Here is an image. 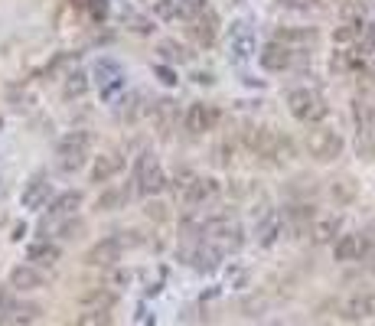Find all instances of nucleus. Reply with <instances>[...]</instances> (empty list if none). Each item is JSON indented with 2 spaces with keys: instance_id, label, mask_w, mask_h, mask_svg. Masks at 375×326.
Masks as SVG:
<instances>
[{
  "instance_id": "obj_1",
  "label": "nucleus",
  "mask_w": 375,
  "mask_h": 326,
  "mask_svg": "<svg viewBox=\"0 0 375 326\" xmlns=\"http://www.w3.org/2000/svg\"><path fill=\"white\" fill-rule=\"evenodd\" d=\"M245 147L248 150H255L258 157H265V160H287L290 154H294V144H290L284 134H278V131L271 128H245Z\"/></svg>"
},
{
  "instance_id": "obj_2",
  "label": "nucleus",
  "mask_w": 375,
  "mask_h": 326,
  "mask_svg": "<svg viewBox=\"0 0 375 326\" xmlns=\"http://www.w3.org/2000/svg\"><path fill=\"white\" fill-rule=\"evenodd\" d=\"M284 102H287L290 118L304 121V124H320V121L330 114V104H326L323 95L314 92V88H290Z\"/></svg>"
},
{
  "instance_id": "obj_3",
  "label": "nucleus",
  "mask_w": 375,
  "mask_h": 326,
  "mask_svg": "<svg viewBox=\"0 0 375 326\" xmlns=\"http://www.w3.org/2000/svg\"><path fill=\"white\" fill-rule=\"evenodd\" d=\"M88 147H92V134L88 131H69L66 138H59L56 144V163H59L62 173H76L88 157Z\"/></svg>"
},
{
  "instance_id": "obj_4",
  "label": "nucleus",
  "mask_w": 375,
  "mask_h": 326,
  "mask_svg": "<svg viewBox=\"0 0 375 326\" xmlns=\"http://www.w3.org/2000/svg\"><path fill=\"white\" fill-rule=\"evenodd\" d=\"M304 147H307V154L314 157V160L330 163V160H336V157H343V147H346V140L340 138V131H333V128H323V124H316V128L307 134Z\"/></svg>"
},
{
  "instance_id": "obj_5",
  "label": "nucleus",
  "mask_w": 375,
  "mask_h": 326,
  "mask_svg": "<svg viewBox=\"0 0 375 326\" xmlns=\"http://www.w3.org/2000/svg\"><path fill=\"white\" fill-rule=\"evenodd\" d=\"M134 183H137V193H144V196H157V193H163V189L170 186V183H167V173L160 170V160H157L150 150H144L141 160H137Z\"/></svg>"
},
{
  "instance_id": "obj_6",
  "label": "nucleus",
  "mask_w": 375,
  "mask_h": 326,
  "mask_svg": "<svg viewBox=\"0 0 375 326\" xmlns=\"http://www.w3.org/2000/svg\"><path fill=\"white\" fill-rule=\"evenodd\" d=\"M92 76H95V82H98V88H102V98H105V102H111V98H114V95L124 88V69H121V62L108 59V56L95 59Z\"/></svg>"
},
{
  "instance_id": "obj_7",
  "label": "nucleus",
  "mask_w": 375,
  "mask_h": 326,
  "mask_svg": "<svg viewBox=\"0 0 375 326\" xmlns=\"http://www.w3.org/2000/svg\"><path fill=\"white\" fill-rule=\"evenodd\" d=\"M229 49H232V59L235 62H245L251 59V52H258V40H255V30L248 20H235L229 26Z\"/></svg>"
},
{
  "instance_id": "obj_8",
  "label": "nucleus",
  "mask_w": 375,
  "mask_h": 326,
  "mask_svg": "<svg viewBox=\"0 0 375 326\" xmlns=\"http://www.w3.org/2000/svg\"><path fill=\"white\" fill-rule=\"evenodd\" d=\"M215 13L209 7H199L193 17H186V36L193 40V43H199V46H213L215 43Z\"/></svg>"
},
{
  "instance_id": "obj_9",
  "label": "nucleus",
  "mask_w": 375,
  "mask_h": 326,
  "mask_svg": "<svg viewBox=\"0 0 375 326\" xmlns=\"http://www.w3.org/2000/svg\"><path fill=\"white\" fill-rule=\"evenodd\" d=\"M82 203H85V196H82L78 189H66V193H59L56 199H49V212H46V222L40 225V229H46L49 222H62V219H72V215L82 209Z\"/></svg>"
},
{
  "instance_id": "obj_10",
  "label": "nucleus",
  "mask_w": 375,
  "mask_h": 326,
  "mask_svg": "<svg viewBox=\"0 0 375 326\" xmlns=\"http://www.w3.org/2000/svg\"><path fill=\"white\" fill-rule=\"evenodd\" d=\"M183 124H186L189 134H206V131H213L219 124V108H213L206 102L189 104V111L183 114Z\"/></svg>"
},
{
  "instance_id": "obj_11",
  "label": "nucleus",
  "mask_w": 375,
  "mask_h": 326,
  "mask_svg": "<svg viewBox=\"0 0 375 326\" xmlns=\"http://www.w3.org/2000/svg\"><path fill=\"white\" fill-rule=\"evenodd\" d=\"M121 251H124L121 239H102L85 251V265L88 267H111L121 261Z\"/></svg>"
},
{
  "instance_id": "obj_12",
  "label": "nucleus",
  "mask_w": 375,
  "mask_h": 326,
  "mask_svg": "<svg viewBox=\"0 0 375 326\" xmlns=\"http://www.w3.org/2000/svg\"><path fill=\"white\" fill-rule=\"evenodd\" d=\"M369 248V239L362 232H352V235H340L336 245H333V258L343 261V265H350V261H359V258L366 255Z\"/></svg>"
},
{
  "instance_id": "obj_13",
  "label": "nucleus",
  "mask_w": 375,
  "mask_h": 326,
  "mask_svg": "<svg viewBox=\"0 0 375 326\" xmlns=\"http://www.w3.org/2000/svg\"><path fill=\"white\" fill-rule=\"evenodd\" d=\"M258 62H261V69L265 72H284V69H290L294 66V52L287 49V46H281V43H268L265 49H258Z\"/></svg>"
},
{
  "instance_id": "obj_14",
  "label": "nucleus",
  "mask_w": 375,
  "mask_h": 326,
  "mask_svg": "<svg viewBox=\"0 0 375 326\" xmlns=\"http://www.w3.org/2000/svg\"><path fill=\"white\" fill-rule=\"evenodd\" d=\"M343 320H369L375 317V294H352L340 303Z\"/></svg>"
},
{
  "instance_id": "obj_15",
  "label": "nucleus",
  "mask_w": 375,
  "mask_h": 326,
  "mask_svg": "<svg viewBox=\"0 0 375 326\" xmlns=\"http://www.w3.org/2000/svg\"><path fill=\"white\" fill-rule=\"evenodd\" d=\"M49 196H52L49 180H46L43 173H36L33 180L26 183L23 196H20V206L23 209H43V203H49Z\"/></svg>"
},
{
  "instance_id": "obj_16",
  "label": "nucleus",
  "mask_w": 375,
  "mask_h": 326,
  "mask_svg": "<svg viewBox=\"0 0 375 326\" xmlns=\"http://www.w3.org/2000/svg\"><path fill=\"white\" fill-rule=\"evenodd\" d=\"M59 258H62V248L56 245V241H33L30 248H26V261L33 267H52V265H59Z\"/></svg>"
},
{
  "instance_id": "obj_17",
  "label": "nucleus",
  "mask_w": 375,
  "mask_h": 326,
  "mask_svg": "<svg viewBox=\"0 0 375 326\" xmlns=\"http://www.w3.org/2000/svg\"><path fill=\"white\" fill-rule=\"evenodd\" d=\"M215 193H219V183H215L213 176H193V180L186 183L183 199H186V206H203V203H209Z\"/></svg>"
},
{
  "instance_id": "obj_18",
  "label": "nucleus",
  "mask_w": 375,
  "mask_h": 326,
  "mask_svg": "<svg viewBox=\"0 0 375 326\" xmlns=\"http://www.w3.org/2000/svg\"><path fill=\"white\" fill-rule=\"evenodd\" d=\"M43 310L36 307V303H10L4 310V317H0V326H36Z\"/></svg>"
},
{
  "instance_id": "obj_19",
  "label": "nucleus",
  "mask_w": 375,
  "mask_h": 326,
  "mask_svg": "<svg viewBox=\"0 0 375 326\" xmlns=\"http://www.w3.org/2000/svg\"><path fill=\"white\" fill-rule=\"evenodd\" d=\"M43 284H46L43 271L33 265H17L10 271V287H13V291H40Z\"/></svg>"
},
{
  "instance_id": "obj_20",
  "label": "nucleus",
  "mask_w": 375,
  "mask_h": 326,
  "mask_svg": "<svg viewBox=\"0 0 375 326\" xmlns=\"http://www.w3.org/2000/svg\"><path fill=\"white\" fill-rule=\"evenodd\" d=\"M124 170V157L121 154H98L92 163V183H108Z\"/></svg>"
},
{
  "instance_id": "obj_21",
  "label": "nucleus",
  "mask_w": 375,
  "mask_h": 326,
  "mask_svg": "<svg viewBox=\"0 0 375 326\" xmlns=\"http://www.w3.org/2000/svg\"><path fill=\"white\" fill-rule=\"evenodd\" d=\"M150 114H154L157 131H160V134H170L173 124H177V118H179V104L173 102V98H160V102H154Z\"/></svg>"
},
{
  "instance_id": "obj_22",
  "label": "nucleus",
  "mask_w": 375,
  "mask_h": 326,
  "mask_svg": "<svg viewBox=\"0 0 375 326\" xmlns=\"http://www.w3.org/2000/svg\"><path fill=\"white\" fill-rule=\"evenodd\" d=\"M274 43L287 46L290 52L310 49V46H316V33L314 30H278V33H274Z\"/></svg>"
},
{
  "instance_id": "obj_23",
  "label": "nucleus",
  "mask_w": 375,
  "mask_h": 326,
  "mask_svg": "<svg viewBox=\"0 0 375 326\" xmlns=\"http://www.w3.org/2000/svg\"><path fill=\"white\" fill-rule=\"evenodd\" d=\"M118 303V294L108 287H95V291L82 294V310H111Z\"/></svg>"
},
{
  "instance_id": "obj_24",
  "label": "nucleus",
  "mask_w": 375,
  "mask_h": 326,
  "mask_svg": "<svg viewBox=\"0 0 375 326\" xmlns=\"http://www.w3.org/2000/svg\"><path fill=\"white\" fill-rule=\"evenodd\" d=\"M157 52H160L163 66H179V62H189V49L177 40H160L157 43Z\"/></svg>"
},
{
  "instance_id": "obj_25",
  "label": "nucleus",
  "mask_w": 375,
  "mask_h": 326,
  "mask_svg": "<svg viewBox=\"0 0 375 326\" xmlns=\"http://www.w3.org/2000/svg\"><path fill=\"white\" fill-rule=\"evenodd\" d=\"M340 229H343V215H330V219H320L310 235H314L316 245H326V241L340 239Z\"/></svg>"
},
{
  "instance_id": "obj_26",
  "label": "nucleus",
  "mask_w": 375,
  "mask_h": 326,
  "mask_svg": "<svg viewBox=\"0 0 375 326\" xmlns=\"http://www.w3.org/2000/svg\"><path fill=\"white\" fill-rule=\"evenodd\" d=\"M88 85H92V78H88V72L76 69L66 76V85H62V95H66L69 102H76V98H82V95L88 92Z\"/></svg>"
},
{
  "instance_id": "obj_27",
  "label": "nucleus",
  "mask_w": 375,
  "mask_h": 326,
  "mask_svg": "<svg viewBox=\"0 0 375 326\" xmlns=\"http://www.w3.org/2000/svg\"><path fill=\"white\" fill-rule=\"evenodd\" d=\"M314 215H316V209L310 206V203H294V206H290L287 212L281 215V219H284V225L290 222V225H294V229L300 232V229H304V225H307L310 219H314Z\"/></svg>"
},
{
  "instance_id": "obj_28",
  "label": "nucleus",
  "mask_w": 375,
  "mask_h": 326,
  "mask_svg": "<svg viewBox=\"0 0 375 326\" xmlns=\"http://www.w3.org/2000/svg\"><path fill=\"white\" fill-rule=\"evenodd\" d=\"M281 232H284V219L281 215H271V219L258 229V245H261V248H271L274 241L281 239Z\"/></svg>"
},
{
  "instance_id": "obj_29",
  "label": "nucleus",
  "mask_w": 375,
  "mask_h": 326,
  "mask_svg": "<svg viewBox=\"0 0 375 326\" xmlns=\"http://www.w3.org/2000/svg\"><path fill=\"white\" fill-rule=\"evenodd\" d=\"M128 199H131V189H108V193L98 196L95 209H98V212H111V209H121Z\"/></svg>"
},
{
  "instance_id": "obj_30",
  "label": "nucleus",
  "mask_w": 375,
  "mask_h": 326,
  "mask_svg": "<svg viewBox=\"0 0 375 326\" xmlns=\"http://www.w3.org/2000/svg\"><path fill=\"white\" fill-rule=\"evenodd\" d=\"M352 121L359 124L362 134H372V124H375V108L369 102H356L352 104Z\"/></svg>"
},
{
  "instance_id": "obj_31",
  "label": "nucleus",
  "mask_w": 375,
  "mask_h": 326,
  "mask_svg": "<svg viewBox=\"0 0 375 326\" xmlns=\"http://www.w3.org/2000/svg\"><path fill=\"white\" fill-rule=\"evenodd\" d=\"M114 114H118L121 121H134L137 114H141V95H137V92L124 95V98L118 102V108H114Z\"/></svg>"
},
{
  "instance_id": "obj_32",
  "label": "nucleus",
  "mask_w": 375,
  "mask_h": 326,
  "mask_svg": "<svg viewBox=\"0 0 375 326\" xmlns=\"http://www.w3.org/2000/svg\"><path fill=\"white\" fill-rule=\"evenodd\" d=\"M76 326H111V310H82Z\"/></svg>"
},
{
  "instance_id": "obj_33",
  "label": "nucleus",
  "mask_w": 375,
  "mask_h": 326,
  "mask_svg": "<svg viewBox=\"0 0 375 326\" xmlns=\"http://www.w3.org/2000/svg\"><path fill=\"white\" fill-rule=\"evenodd\" d=\"M154 13L160 20H177V17H183V0H154Z\"/></svg>"
},
{
  "instance_id": "obj_34",
  "label": "nucleus",
  "mask_w": 375,
  "mask_h": 326,
  "mask_svg": "<svg viewBox=\"0 0 375 326\" xmlns=\"http://www.w3.org/2000/svg\"><path fill=\"white\" fill-rule=\"evenodd\" d=\"M82 232H85V222L76 219V215H72V219H62V222L56 225V235H59V239H78Z\"/></svg>"
},
{
  "instance_id": "obj_35",
  "label": "nucleus",
  "mask_w": 375,
  "mask_h": 326,
  "mask_svg": "<svg viewBox=\"0 0 375 326\" xmlns=\"http://www.w3.org/2000/svg\"><path fill=\"white\" fill-rule=\"evenodd\" d=\"M85 7H88V13H92V20H98V23H105L111 13L108 0H85Z\"/></svg>"
},
{
  "instance_id": "obj_36",
  "label": "nucleus",
  "mask_w": 375,
  "mask_h": 326,
  "mask_svg": "<svg viewBox=\"0 0 375 326\" xmlns=\"http://www.w3.org/2000/svg\"><path fill=\"white\" fill-rule=\"evenodd\" d=\"M333 193L343 199V203H350V199H356V183H350V180H336L333 183Z\"/></svg>"
},
{
  "instance_id": "obj_37",
  "label": "nucleus",
  "mask_w": 375,
  "mask_h": 326,
  "mask_svg": "<svg viewBox=\"0 0 375 326\" xmlns=\"http://www.w3.org/2000/svg\"><path fill=\"white\" fill-rule=\"evenodd\" d=\"M154 76L160 78L163 85H177V82H179V78H177V69H173V66H163V62H160V66H154Z\"/></svg>"
},
{
  "instance_id": "obj_38",
  "label": "nucleus",
  "mask_w": 375,
  "mask_h": 326,
  "mask_svg": "<svg viewBox=\"0 0 375 326\" xmlns=\"http://www.w3.org/2000/svg\"><path fill=\"white\" fill-rule=\"evenodd\" d=\"M362 30H366V26H350V23H343L340 30H336V40H340V43H346V40H356Z\"/></svg>"
},
{
  "instance_id": "obj_39",
  "label": "nucleus",
  "mask_w": 375,
  "mask_h": 326,
  "mask_svg": "<svg viewBox=\"0 0 375 326\" xmlns=\"http://www.w3.org/2000/svg\"><path fill=\"white\" fill-rule=\"evenodd\" d=\"M131 30H134V33H141V36H150V33H154V23H150V20H144V17H131Z\"/></svg>"
},
{
  "instance_id": "obj_40",
  "label": "nucleus",
  "mask_w": 375,
  "mask_h": 326,
  "mask_svg": "<svg viewBox=\"0 0 375 326\" xmlns=\"http://www.w3.org/2000/svg\"><path fill=\"white\" fill-rule=\"evenodd\" d=\"M278 4L287 10H314L316 7V0H278Z\"/></svg>"
},
{
  "instance_id": "obj_41",
  "label": "nucleus",
  "mask_w": 375,
  "mask_h": 326,
  "mask_svg": "<svg viewBox=\"0 0 375 326\" xmlns=\"http://www.w3.org/2000/svg\"><path fill=\"white\" fill-rule=\"evenodd\" d=\"M193 78H196V82H203V85H213V82H215V78H213V72H196Z\"/></svg>"
},
{
  "instance_id": "obj_42",
  "label": "nucleus",
  "mask_w": 375,
  "mask_h": 326,
  "mask_svg": "<svg viewBox=\"0 0 375 326\" xmlns=\"http://www.w3.org/2000/svg\"><path fill=\"white\" fill-rule=\"evenodd\" d=\"M362 235H366V239H375V219L366 225V232H362Z\"/></svg>"
},
{
  "instance_id": "obj_43",
  "label": "nucleus",
  "mask_w": 375,
  "mask_h": 326,
  "mask_svg": "<svg viewBox=\"0 0 375 326\" xmlns=\"http://www.w3.org/2000/svg\"><path fill=\"white\" fill-rule=\"evenodd\" d=\"M369 43L375 46V23H369Z\"/></svg>"
},
{
  "instance_id": "obj_44",
  "label": "nucleus",
  "mask_w": 375,
  "mask_h": 326,
  "mask_svg": "<svg viewBox=\"0 0 375 326\" xmlns=\"http://www.w3.org/2000/svg\"><path fill=\"white\" fill-rule=\"evenodd\" d=\"M369 271H372V274H375V251H372V255H369Z\"/></svg>"
}]
</instances>
